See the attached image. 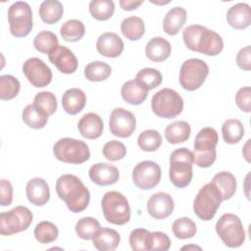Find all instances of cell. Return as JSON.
<instances>
[{
	"label": "cell",
	"mask_w": 251,
	"mask_h": 251,
	"mask_svg": "<svg viewBox=\"0 0 251 251\" xmlns=\"http://www.w3.org/2000/svg\"><path fill=\"white\" fill-rule=\"evenodd\" d=\"M34 237L41 244H48L58 238L59 230L57 226L48 221L39 222L34 227Z\"/></svg>",
	"instance_id": "36"
},
{
	"label": "cell",
	"mask_w": 251,
	"mask_h": 251,
	"mask_svg": "<svg viewBox=\"0 0 251 251\" xmlns=\"http://www.w3.org/2000/svg\"><path fill=\"white\" fill-rule=\"evenodd\" d=\"M209 75L208 65L201 59L191 58L184 61L179 71V83L188 91L198 89Z\"/></svg>",
	"instance_id": "11"
},
{
	"label": "cell",
	"mask_w": 251,
	"mask_h": 251,
	"mask_svg": "<svg viewBox=\"0 0 251 251\" xmlns=\"http://www.w3.org/2000/svg\"><path fill=\"white\" fill-rule=\"evenodd\" d=\"M121 241L120 233L109 227H101L92 238L93 246L100 251H113Z\"/></svg>",
	"instance_id": "25"
},
{
	"label": "cell",
	"mask_w": 251,
	"mask_h": 251,
	"mask_svg": "<svg viewBox=\"0 0 251 251\" xmlns=\"http://www.w3.org/2000/svg\"><path fill=\"white\" fill-rule=\"evenodd\" d=\"M122 33L131 41L140 39L145 32V25L141 18L130 16L123 20L121 24Z\"/></svg>",
	"instance_id": "32"
},
{
	"label": "cell",
	"mask_w": 251,
	"mask_h": 251,
	"mask_svg": "<svg viewBox=\"0 0 251 251\" xmlns=\"http://www.w3.org/2000/svg\"><path fill=\"white\" fill-rule=\"evenodd\" d=\"M49 61L63 74H74L78 66L77 59L71 49L63 45H57L48 54Z\"/></svg>",
	"instance_id": "16"
},
{
	"label": "cell",
	"mask_w": 251,
	"mask_h": 251,
	"mask_svg": "<svg viewBox=\"0 0 251 251\" xmlns=\"http://www.w3.org/2000/svg\"><path fill=\"white\" fill-rule=\"evenodd\" d=\"M32 213L25 206H17L10 211L0 214V233L12 235L24 231L32 223Z\"/></svg>",
	"instance_id": "12"
},
{
	"label": "cell",
	"mask_w": 251,
	"mask_h": 251,
	"mask_svg": "<svg viewBox=\"0 0 251 251\" xmlns=\"http://www.w3.org/2000/svg\"><path fill=\"white\" fill-rule=\"evenodd\" d=\"M191 128L185 121L171 123L165 129V138L171 144H177L186 141L190 136Z\"/></svg>",
	"instance_id": "29"
},
{
	"label": "cell",
	"mask_w": 251,
	"mask_h": 251,
	"mask_svg": "<svg viewBox=\"0 0 251 251\" xmlns=\"http://www.w3.org/2000/svg\"><path fill=\"white\" fill-rule=\"evenodd\" d=\"M60 33L64 40L69 42H76L83 37L85 33V27L81 21L73 19L65 22L62 25Z\"/></svg>",
	"instance_id": "34"
},
{
	"label": "cell",
	"mask_w": 251,
	"mask_h": 251,
	"mask_svg": "<svg viewBox=\"0 0 251 251\" xmlns=\"http://www.w3.org/2000/svg\"><path fill=\"white\" fill-rule=\"evenodd\" d=\"M89 12L96 20L107 21L115 12V4L112 0H92L89 3Z\"/></svg>",
	"instance_id": "38"
},
{
	"label": "cell",
	"mask_w": 251,
	"mask_h": 251,
	"mask_svg": "<svg viewBox=\"0 0 251 251\" xmlns=\"http://www.w3.org/2000/svg\"><path fill=\"white\" fill-rule=\"evenodd\" d=\"M211 182L220 191L223 201L230 199L236 191V178L229 172H220L216 174Z\"/></svg>",
	"instance_id": "28"
},
{
	"label": "cell",
	"mask_w": 251,
	"mask_h": 251,
	"mask_svg": "<svg viewBox=\"0 0 251 251\" xmlns=\"http://www.w3.org/2000/svg\"><path fill=\"white\" fill-rule=\"evenodd\" d=\"M89 178L97 185L107 186L116 183L120 177L119 170L107 163H96L88 171Z\"/></svg>",
	"instance_id": "18"
},
{
	"label": "cell",
	"mask_w": 251,
	"mask_h": 251,
	"mask_svg": "<svg viewBox=\"0 0 251 251\" xmlns=\"http://www.w3.org/2000/svg\"><path fill=\"white\" fill-rule=\"evenodd\" d=\"M33 104L48 116L53 115L57 110V99L50 91H41L37 93L33 99Z\"/></svg>",
	"instance_id": "45"
},
{
	"label": "cell",
	"mask_w": 251,
	"mask_h": 251,
	"mask_svg": "<svg viewBox=\"0 0 251 251\" xmlns=\"http://www.w3.org/2000/svg\"><path fill=\"white\" fill-rule=\"evenodd\" d=\"M174 207V200L167 192L154 193L147 201V212L156 220L168 218L173 213Z\"/></svg>",
	"instance_id": "17"
},
{
	"label": "cell",
	"mask_w": 251,
	"mask_h": 251,
	"mask_svg": "<svg viewBox=\"0 0 251 251\" xmlns=\"http://www.w3.org/2000/svg\"><path fill=\"white\" fill-rule=\"evenodd\" d=\"M222 196L218 188L209 182L200 188L193 201V211L202 221L212 220L222 203Z\"/></svg>",
	"instance_id": "8"
},
{
	"label": "cell",
	"mask_w": 251,
	"mask_h": 251,
	"mask_svg": "<svg viewBox=\"0 0 251 251\" xmlns=\"http://www.w3.org/2000/svg\"><path fill=\"white\" fill-rule=\"evenodd\" d=\"M121 94L126 103L137 106L145 101L148 95V90L135 79H131L123 84Z\"/></svg>",
	"instance_id": "26"
},
{
	"label": "cell",
	"mask_w": 251,
	"mask_h": 251,
	"mask_svg": "<svg viewBox=\"0 0 251 251\" xmlns=\"http://www.w3.org/2000/svg\"><path fill=\"white\" fill-rule=\"evenodd\" d=\"M219 141L218 132L211 126L201 128L194 140L193 163L200 168H209L217 157L216 146Z\"/></svg>",
	"instance_id": "3"
},
{
	"label": "cell",
	"mask_w": 251,
	"mask_h": 251,
	"mask_svg": "<svg viewBox=\"0 0 251 251\" xmlns=\"http://www.w3.org/2000/svg\"><path fill=\"white\" fill-rule=\"evenodd\" d=\"M216 231L226 246L237 248L246 238L245 230L239 217L234 214H224L216 223Z\"/></svg>",
	"instance_id": "7"
},
{
	"label": "cell",
	"mask_w": 251,
	"mask_h": 251,
	"mask_svg": "<svg viewBox=\"0 0 251 251\" xmlns=\"http://www.w3.org/2000/svg\"><path fill=\"white\" fill-rule=\"evenodd\" d=\"M222 135L224 141L228 144L238 143L244 135L242 123L237 119H227L222 126Z\"/></svg>",
	"instance_id": "33"
},
{
	"label": "cell",
	"mask_w": 251,
	"mask_h": 251,
	"mask_svg": "<svg viewBox=\"0 0 251 251\" xmlns=\"http://www.w3.org/2000/svg\"><path fill=\"white\" fill-rule=\"evenodd\" d=\"M86 104V95L79 88H70L62 97V106L69 115H76L81 112Z\"/></svg>",
	"instance_id": "24"
},
{
	"label": "cell",
	"mask_w": 251,
	"mask_h": 251,
	"mask_svg": "<svg viewBox=\"0 0 251 251\" xmlns=\"http://www.w3.org/2000/svg\"><path fill=\"white\" fill-rule=\"evenodd\" d=\"M25 193L28 201L35 206H43L50 199L49 185L41 177L29 179L25 186Z\"/></svg>",
	"instance_id": "20"
},
{
	"label": "cell",
	"mask_w": 251,
	"mask_h": 251,
	"mask_svg": "<svg viewBox=\"0 0 251 251\" xmlns=\"http://www.w3.org/2000/svg\"><path fill=\"white\" fill-rule=\"evenodd\" d=\"M228 25L235 29H244L250 25L251 10L246 3H237L231 6L226 13Z\"/></svg>",
	"instance_id": "22"
},
{
	"label": "cell",
	"mask_w": 251,
	"mask_h": 251,
	"mask_svg": "<svg viewBox=\"0 0 251 251\" xmlns=\"http://www.w3.org/2000/svg\"><path fill=\"white\" fill-rule=\"evenodd\" d=\"M103 156L109 161H119L126 157V148L125 144L118 140H111L104 144L102 149Z\"/></svg>",
	"instance_id": "46"
},
{
	"label": "cell",
	"mask_w": 251,
	"mask_h": 251,
	"mask_svg": "<svg viewBox=\"0 0 251 251\" xmlns=\"http://www.w3.org/2000/svg\"><path fill=\"white\" fill-rule=\"evenodd\" d=\"M236 64L240 69L244 71H250L251 69V46L250 45H247L238 51L236 55Z\"/></svg>",
	"instance_id": "49"
},
{
	"label": "cell",
	"mask_w": 251,
	"mask_h": 251,
	"mask_svg": "<svg viewBox=\"0 0 251 251\" xmlns=\"http://www.w3.org/2000/svg\"><path fill=\"white\" fill-rule=\"evenodd\" d=\"M48 115L39 109L36 105L29 104L25 107L22 113L24 123L31 128L39 129L43 128L48 122Z\"/></svg>",
	"instance_id": "30"
},
{
	"label": "cell",
	"mask_w": 251,
	"mask_h": 251,
	"mask_svg": "<svg viewBox=\"0 0 251 251\" xmlns=\"http://www.w3.org/2000/svg\"><path fill=\"white\" fill-rule=\"evenodd\" d=\"M96 49L104 57L117 58L124 51V42L118 34L105 32L97 38Z\"/></svg>",
	"instance_id": "19"
},
{
	"label": "cell",
	"mask_w": 251,
	"mask_h": 251,
	"mask_svg": "<svg viewBox=\"0 0 251 251\" xmlns=\"http://www.w3.org/2000/svg\"><path fill=\"white\" fill-rule=\"evenodd\" d=\"M235 103L237 107L245 112L250 113L251 111V88L250 86L241 87L235 94Z\"/></svg>",
	"instance_id": "48"
},
{
	"label": "cell",
	"mask_w": 251,
	"mask_h": 251,
	"mask_svg": "<svg viewBox=\"0 0 251 251\" xmlns=\"http://www.w3.org/2000/svg\"><path fill=\"white\" fill-rule=\"evenodd\" d=\"M104 124L100 116L96 113H87L83 115L77 124V128L80 135L87 139H96L103 132Z\"/></svg>",
	"instance_id": "21"
},
{
	"label": "cell",
	"mask_w": 251,
	"mask_h": 251,
	"mask_svg": "<svg viewBox=\"0 0 251 251\" xmlns=\"http://www.w3.org/2000/svg\"><path fill=\"white\" fill-rule=\"evenodd\" d=\"M162 171L160 166L153 161H142L132 171V181L134 185L143 190L154 188L161 179Z\"/></svg>",
	"instance_id": "13"
},
{
	"label": "cell",
	"mask_w": 251,
	"mask_h": 251,
	"mask_svg": "<svg viewBox=\"0 0 251 251\" xmlns=\"http://www.w3.org/2000/svg\"><path fill=\"white\" fill-rule=\"evenodd\" d=\"M250 141H251L250 139L247 140V142H246V144H245V146H244V148H243V150H242V154H243V156H244V158L246 159L247 162H250V153H249Z\"/></svg>",
	"instance_id": "52"
},
{
	"label": "cell",
	"mask_w": 251,
	"mask_h": 251,
	"mask_svg": "<svg viewBox=\"0 0 251 251\" xmlns=\"http://www.w3.org/2000/svg\"><path fill=\"white\" fill-rule=\"evenodd\" d=\"M100 228V223L92 217L81 218L76 222L75 226V232L78 235V237L84 240L92 239Z\"/></svg>",
	"instance_id": "37"
},
{
	"label": "cell",
	"mask_w": 251,
	"mask_h": 251,
	"mask_svg": "<svg viewBox=\"0 0 251 251\" xmlns=\"http://www.w3.org/2000/svg\"><path fill=\"white\" fill-rule=\"evenodd\" d=\"M182 250L183 249H198V250H201L202 248L201 247H199V246H196V245H185V246H183L182 248H181Z\"/></svg>",
	"instance_id": "53"
},
{
	"label": "cell",
	"mask_w": 251,
	"mask_h": 251,
	"mask_svg": "<svg viewBox=\"0 0 251 251\" xmlns=\"http://www.w3.org/2000/svg\"><path fill=\"white\" fill-rule=\"evenodd\" d=\"M102 212L108 223L123 226L130 220V207L126 197L118 191L106 192L101 201Z\"/></svg>",
	"instance_id": "5"
},
{
	"label": "cell",
	"mask_w": 251,
	"mask_h": 251,
	"mask_svg": "<svg viewBox=\"0 0 251 251\" xmlns=\"http://www.w3.org/2000/svg\"><path fill=\"white\" fill-rule=\"evenodd\" d=\"M151 108L156 116L164 119H173L182 112L183 100L176 90L163 88L153 95Z\"/></svg>",
	"instance_id": "9"
},
{
	"label": "cell",
	"mask_w": 251,
	"mask_h": 251,
	"mask_svg": "<svg viewBox=\"0 0 251 251\" xmlns=\"http://www.w3.org/2000/svg\"><path fill=\"white\" fill-rule=\"evenodd\" d=\"M63 13V4L58 0H45L39 6V16L41 20L48 25H53L59 22Z\"/></svg>",
	"instance_id": "31"
},
{
	"label": "cell",
	"mask_w": 251,
	"mask_h": 251,
	"mask_svg": "<svg viewBox=\"0 0 251 251\" xmlns=\"http://www.w3.org/2000/svg\"><path fill=\"white\" fill-rule=\"evenodd\" d=\"M150 231L145 228H135L129 234V245L134 251H149Z\"/></svg>",
	"instance_id": "44"
},
{
	"label": "cell",
	"mask_w": 251,
	"mask_h": 251,
	"mask_svg": "<svg viewBox=\"0 0 251 251\" xmlns=\"http://www.w3.org/2000/svg\"><path fill=\"white\" fill-rule=\"evenodd\" d=\"M186 11L182 7L172 8L163 20V29L169 35H176L184 25Z\"/></svg>",
	"instance_id": "27"
},
{
	"label": "cell",
	"mask_w": 251,
	"mask_h": 251,
	"mask_svg": "<svg viewBox=\"0 0 251 251\" xmlns=\"http://www.w3.org/2000/svg\"><path fill=\"white\" fill-rule=\"evenodd\" d=\"M135 80L147 90H151L162 83L163 76L162 74L156 69L144 68L136 74Z\"/></svg>",
	"instance_id": "40"
},
{
	"label": "cell",
	"mask_w": 251,
	"mask_h": 251,
	"mask_svg": "<svg viewBox=\"0 0 251 251\" xmlns=\"http://www.w3.org/2000/svg\"><path fill=\"white\" fill-rule=\"evenodd\" d=\"M0 204L1 206H8L13 201V186L7 179L0 181Z\"/></svg>",
	"instance_id": "50"
},
{
	"label": "cell",
	"mask_w": 251,
	"mask_h": 251,
	"mask_svg": "<svg viewBox=\"0 0 251 251\" xmlns=\"http://www.w3.org/2000/svg\"><path fill=\"white\" fill-rule=\"evenodd\" d=\"M139 148L145 152H154L162 144V136L155 129H146L137 137Z\"/></svg>",
	"instance_id": "41"
},
{
	"label": "cell",
	"mask_w": 251,
	"mask_h": 251,
	"mask_svg": "<svg viewBox=\"0 0 251 251\" xmlns=\"http://www.w3.org/2000/svg\"><path fill=\"white\" fill-rule=\"evenodd\" d=\"M144 1H135V0H120V6L123 10L132 11L137 9L140 5L143 4Z\"/></svg>",
	"instance_id": "51"
},
{
	"label": "cell",
	"mask_w": 251,
	"mask_h": 251,
	"mask_svg": "<svg viewBox=\"0 0 251 251\" xmlns=\"http://www.w3.org/2000/svg\"><path fill=\"white\" fill-rule=\"evenodd\" d=\"M21 89V83L18 78L11 75H2L0 76V98L2 100H11L15 98Z\"/></svg>",
	"instance_id": "42"
},
{
	"label": "cell",
	"mask_w": 251,
	"mask_h": 251,
	"mask_svg": "<svg viewBox=\"0 0 251 251\" xmlns=\"http://www.w3.org/2000/svg\"><path fill=\"white\" fill-rule=\"evenodd\" d=\"M171 52V43L161 36L151 38L145 46L146 57L153 62H163L167 60Z\"/></svg>",
	"instance_id": "23"
},
{
	"label": "cell",
	"mask_w": 251,
	"mask_h": 251,
	"mask_svg": "<svg viewBox=\"0 0 251 251\" xmlns=\"http://www.w3.org/2000/svg\"><path fill=\"white\" fill-rule=\"evenodd\" d=\"M109 127L113 135L126 138L134 132L136 119L131 112L124 108H115L110 115Z\"/></svg>",
	"instance_id": "14"
},
{
	"label": "cell",
	"mask_w": 251,
	"mask_h": 251,
	"mask_svg": "<svg viewBox=\"0 0 251 251\" xmlns=\"http://www.w3.org/2000/svg\"><path fill=\"white\" fill-rule=\"evenodd\" d=\"M112 74V68L105 62L93 61L84 68V75L90 81H102Z\"/></svg>",
	"instance_id": "35"
},
{
	"label": "cell",
	"mask_w": 251,
	"mask_h": 251,
	"mask_svg": "<svg viewBox=\"0 0 251 251\" xmlns=\"http://www.w3.org/2000/svg\"><path fill=\"white\" fill-rule=\"evenodd\" d=\"M182 38L188 49L207 56H216L224 48V41L221 35L200 25L186 26L183 29Z\"/></svg>",
	"instance_id": "2"
},
{
	"label": "cell",
	"mask_w": 251,
	"mask_h": 251,
	"mask_svg": "<svg viewBox=\"0 0 251 251\" xmlns=\"http://www.w3.org/2000/svg\"><path fill=\"white\" fill-rule=\"evenodd\" d=\"M10 32L15 37H25L32 29V11L24 1L13 3L8 9Z\"/></svg>",
	"instance_id": "10"
},
{
	"label": "cell",
	"mask_w": 251,
	"mask_h": 251,
	"mask_svg": "<svg viewBox=\"0 0 251 251\" xmlns=\"http://www.w3.org/2000/svg\"><path fill=\"white\" fill-rule=\"evenodd\" d=\"M56 192L73 213L82 212L87 208L90 201L89 190L75 175L60 176L56 181Z\"/></svg>",
	"instance_id": "1"
},
{
	"label": "cell",
	"mask_w": 251,
	"mask_h": 251,
	"mask_svg": "<svg viewBox=\"0 0 251 251\" xmlns=\"http://www.w3.org/2000/svg\"><path fill=\"white\" fill-rule=\"evenodd\" d=\"M23 73L34 87H45L52 80L50 68L39 58L31 57L23 65Z\"/></svg>",
	"instance_id": "15"
},
{
	"label": "cell",
	"mask_w": 251,
	"mask_h": 251,
	"mask_svg": "<svg viewBox=\"0 0 251 251\" xmlns=\"http://www.w3.org/2000/svg\"><path fill=\"white\" fill-rule=\"evenodd\" d=\"M55 158L67 164H82L90 158L88 145L79 139L64 137L53 146Z\"/></svg>",
	"instance_id": "6"
},
{
	"label": "cell",
	"mask_w": 251,
	"mask_h": 251,
	"mask_svg": "<svg viewBox=\"0 0 251 251\" xmlns=\"http://www.w3.org/2000/svg\"><path fill=\"white\" fill-rule=\"evenodd\" d=\"M58 38L55 33L49 30H42L37 33L33 39L34 48L40 53L49 54V52L54 49L58 44Z\"/></svg>",
	"instance_id": "43"
},
{
	"label": "cell",
	"mask_w": 251,
	"mask_h": 251,
	"mask_svg": "<svg viewBox=\"0 0 251 251\" xmlns=\"http://www.w3.org/2000/svg\"><path fill=\"white\" fill-rule=\"evenodd\" d=\"M193 153L185 147L176 149L170 155V179L178 188L186 187L192 179Z\"/></svg>",
	"instance_id": "4"
},
{
	"label": "cell",
	"mask_w": 251,
	"mask_h": 251,
	"mask_svg": "<svg viewBox=\"0 0 251 251\" xmlns=\"http://www.w3.org/2000/svg\"><path fill=\"white\" fill-rule=\"evenodd\" d=\"M171 247L170 237L161 231H153L150 233L149 250L167 251Z\"/></svg>",
	"instance_id": "47"
},
{
	"label": "cell",
	"mask_w": 251,
	"mask_h": 251,
	"mask_svg": "<svg viewBox=\"0 0 251 251\" xmlns=\"http://www.w3.org/2000/svg\"><path fill=\"white\" fill-rule=\"evenodd\" d=\"M172 231L174 235L178 239L191 238L196 234L197 227L195 223L187 218L182 217L176 219L172 225Z\"/></svg>",
	"instance_id": "39"
}]
</instances>
